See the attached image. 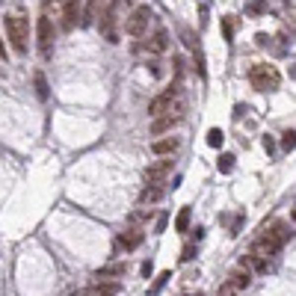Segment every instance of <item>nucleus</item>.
<instances>
[{"mask_svg":"<svg viewBox=\"0 0 296 296\" xmlns=\"http://www.w3.org/2000/svg\"><path fill=\"white\" fill-rule=\"evenodd\" d=\"M119 9H122V0H110L107 9H101V15H98V18H101V33H104L107 42H116V39H119V30H116L119 21H122V18H119Z\"/></svg>","mask_w":296,"mask_h":296,"instance_id":"nucleus-4","label":"nucleus"},{"mask_svg":"<svg viewBox=\"0 0 296 296\" xmlns=\"http://www.w3.org/2000/svg\"><path fill=\"white\" fill-rule=\"evenodd\" d=\"M246 267H252L255 273H267V270H270V267H267V258H258V255H252V252L246 255Z\"/></svg>","mask_w":296,"mask_h":296,"instance_id":"nucleus-22","label":"nucleus"},{"mask_svg":"<svg viewBox=\"0 0 296 296\" xmlns=\"http://www.w3.org/2000/svg\"><path fill=\"white\" fill-rule=\"evenodd\" d=\"M190 219H193V211L181 208V213L175 216V231H190Z\"/></svg>","mask_w":296,"mask_h":296,"instance_id":"nucleus-20","label":"nucleus"},{"mask_svg":"<svg viewBox=\"0 0 296 296\" xmlns=\"http://www.w3.org/2000/svg\"><path fill=\"white\" fill-rule=\"evenodd\" d=\"M0 56H6V44H3V39H0Z\"/></svg>","mask_w":296,"mask_h":296,"instance_id":"nucleus-34","label":"nucleus"},{"mask_svg":"<svg viewBox=\"0 0 296 296\" xmlns=\"http://www.w3.org/2000/svg\"><path fill=\"white\" fill-rule=\"evenodd\" d=\"M196 296H202V294H196Z\"/></svg>","mask_w":296,"mask_h":296,"instance_id":"nucleus-35","label":"nucleus"},{"mask_svg":"<svg viewBox=\"0 0 296 296\" xmlns=\"http://www.w3.org/2000/svg\"><path fill=\"white\" fill-rule=\"evenodd\" d=\"M6 36L12 42V50L18 56L27 53V42H30V21L18 12V15H6Z\"/></svg>","mask_w":296,"mask_h":296,"instance_id":"nucleus-2","label":"nucleus"},{"mask_svg":"<svg viewBox=\"0 0 296 296\" xmlns=\"http://www.w3.org/2000/svg\"><path fill=\"white\" fill-rule=\"evenodd\" d=\"M169 175H172V157H163L145 169V184H163Z\"/></svg>","mask_w":296,"mask_h":296,"instance_id":"nucleus-9","label":"nucleus"},{"mask_svg":"<svg viewBox=\"0 0 296 296\" xmlns=\"http://www.w3.org/2000/svg\"><path fill=\"white\" fill-rule=\"evenodd\" d=\"M36 33H39V50L44 59H50L53 53V42H56V27L47 15H39V24H36Z\"/></svg>","mask_w":296,"mask_h":296,"instance_id":"nucleus-5","label":"nucleus"},{"mask_svg":"<svg viewBox=\"0 0 296 296\" xmlns=\"http://www.w3.org/2000/svg\"><path fill=\"white\" fill-rule=\"evenodd\" d=\"M219 172H222V175L234 172V154H222V157H219Z\"/></svg>","mask_w":296,"mask_h":296,"instance_id":"nucleus-25","label":"nucleus"},{"mask_svg":"<svg viewBox=\"0 0 296 296\" xmlns=\"http://www.w3.org/2000/svg\"><path fill=\"white\" fill-rule=\"evenodd\" d=\"M169 279H172V273H160V276H157V282L151 285V294L157 296L160 291H163V288H166V282H169Z\"/></svg>","mask_w":296,"mask_h":296,"instance_id":"nucleus-27","label":"nucleus"},{"mask_svg":"<svg viewBox=\"0 0 296 296\" xmlns=\"http://www.w3.org/2000/svg\"><path fill=\"white\" fill-rule=\"evenodd\" d=\"M163 199V184H148L142 193H139V205H154Z\"/></svg>","mask_w":296,"mask_h":296,"instance_id":"nucleus-15","label":"nucleus"},{"mask_svg":"<svg viewBox=\"0 0 296 296\" xmlns=\"http://www.w3.org/2000/svg\"><path fill=\"white\" fill-rule=\"evenodd\" d=\"M249 282H252V276H249V270L243 267V270H234L231 276H228V285L234 288V291H246L249 288Z\"/></svg>","mask_w":296,"mask_h":296,"instance_id":"nucleus-19","label":"nucleus"},{"mask_svg":"<svg viewBox=\"0 0 296 296\" xmlns=\"http://www.w3.org/2000/svg\"><path fill=\"white\" fill-rule=\"evenodd\" d=\"M196 258V246L190 243V246H184V255H181V261H193Z\"/></svg>","mask_w":296,"mask_h":296,"instance_id":"nucleus-29","label":"nucleus"},{"mask_svg":"<svg viewBox=\"0 0 296 296\" xmlns=\"http://www.w3.org/2000/svg\"><path fill=\"white\" fill-rule=\"evenodd\" d=\"M181 36H184V42H187V47H196V42H193V33H190V30H184Z\"/></svg>","mask_w":296,"mask_h":296,"instance_id":"nucleus-32","label":"nucleus"},{"mask_svg":"<svg viewBox=\"0 0 296 296\" xmlns=\"http://www.w3.org/2000/svg\"><path fill=\"white\" fill-rule=\"evenodd\" d=\"M142 237H145V234H142V231H139V228H130V231H125V234H122V237H119V246H122V249H127V252H130V249H136V246H139V243H142Z\"/></svg>","mask_w":296,"mask_h":296,"instance_id":"nucleus-17","label":"nucleus"},{"mask_svg":"<svg viewBox=\"0 0 296 296\" xmlns=\"http://www.w3.org/2000/svg\"><path fill=\"white\" fill-rule=\"evenodd\" d=\"M279 252H282V243H279V240H276L267 228H264V231H261V237L252 243V255H258V258H276Z\"/></svg>","mask_w":296,"mask_h":296,"instance_id":"nucleus-8","label":"nucleus"},{"mask_svg":"<svg viewBox=\"0 0 296 296\" xmlns=\"http://www.w3.org/2000/svg\"><path fill=\"white\" fill-rule=\"evenodd\" d=\"M36 95H39L42 101H47V80H44L42 71H36Z\"/></svg>","mask_w":296,"mask_h":296,"instance_id":"nucleus-24","label":"nucleus"},{"mask_svg":"<svg viewBox=\"0 0 296 296\" xmlns=\"http://www.w3.org/2000/svg\"><path fill=\"white\" fill-rule=\"evenodd\" d=\"M62 6L65 0H42V15H47L50 21H62Z\"/></svg>","mask_w":296,"mask_h":296,"instance_id":"nucleus-18","label":"nucleus"},{"mask_svg":"<svg viewBox=\"0 0 296 296\" xmlns=\"http://www.w3.org/2000/svg\"><path fill=\"white\" fill-rule=\"evenodd\" d=\"M116 276H125V264H107L98 270V279H116Z\"/></svg>","mask_w":296,"mask_h":296,"instance_id":"nucleus-21","label":"nucleus"},{"mask_svg":"<svg viewBox=\"0 0 296 296\" xmlns=\"http://www.w3.org/2000/svg\"><path fill=\"white\" fill-rule=\"evenodd\" d=\"M148 21H151V9L148 6H136L127 18H125V33L127 36H142L148 30Z\"/></svg>","mask_w":296,"mask_h":296,"instance_id":"nucleus-7","label":"nucleus"},{"mask_svg":"<svg viewBox=\"0 0 296 296\" xmlns=\"http://www.w3.org/2000/svg\"><path fill=\"white\" fill-rule=\"evenodd\" d=\"M77 18H80V0H65L59 27H62L65 33H71V30H74V24H77Z\"/></svg>","mask_w":296,"mask_h":296,"instance_id":"nucleus-10","label":"nucleus"},{"mask_svg":"<svg viewBox=\"0 0 296 296\" xmlns=\"http://www.w3.org/2000/svg\"><path fill=\"white\" fill-rule=\"evenodd\" d=\"M222 30H225V39H228V42H234V24H231V18H225V21H222Z\"/></svg>","mask_w":296,"mask_h":296,"instance_id":"nucleus-28","label":"nucleus"},{"mask_svg":"<svg viewBox=\"0 0 296 296\" xmlns=\"http://www.w3.org/2000/svg\"><path fill=\"white\" fill-rule=\"evenodd\" d=\"M101 9H104V0H86V12H83V27H92L95 21H98V15H101Z\"/></svg>","mask_w":296,"mask_h":296,"instance_id":"nucleus-13","label":"nucleus"},{"mask_svg":"<svg viewBox=\"0 0 296 296\" xmlns=\"http://www.w3.org/2000/svg\"><path fill=\"white\" fill-rule=\"evenodd\" d=\"M219 296H237V291H234V288H231V285L225 282V285L219 288Z\"/></svg>","mask_w":296,"mask_h":296,"instance_id":"nucleus-31","label":"nucleus"},{"mask_svg":"<svg viewBox=\"0 0 296 296\" xmlns=\"http://www.w3.org/2000/svg\"><path fill=\"white\" fill-rule=\"evenodd\" d=\"M178 95H181V83H172L169 89H163L157 98H151L148 101V116L154 119V116H160V113H166L175 101H178Z\"/></svg>","mask_w":296,"mask_h":296,"instance_id":"nucleus-6","label":"nucleus"},{"mask_svg":"<svg viewBox=\"0 0 296 296\" xmlns=\"http://www.w3.org/2000/svg\"><path fill=\"white\" fill-rule=\"evenodd\" d=\"M116 294H119V285H107V282L101 279L98 285H92V288L80 291L77 296H116Z\"/></svg>","mask_w":296,"mask_h":296,"instance_id":"nucleus-12","label":"nucleus"},{"mask_svg":"<svg viewBox=\"0 0 296 296\" xmlns=\"http://www.w3.org/2000/svg\"><path fill=\"white\" fill-rule=\"evenodd\" d=\"M249 12H252V15H261V12H264V3H261V0H252V3H249Z\"/></svg>","mask_w":296,"mask_h":296,"instance_id":"nucleus-30","label":"nucleus"},{"mask_svg":"<svg viewBox=\"0 0 296 296\" xmlns=\"http://www.w3.org/2000/svg\"><path fill=\"white\" fill-rule=\"evenodd\" d=\"M181 119H184V104H181V101H175L166 113L154 116V122H151V136H163V133H169L172 127H178V125H181Z\"/></svg>","mask_w":296,"mask_h":296,"instance_id":"nucleus-3","label":"nucleus"},{"mask_svg":"<svg viewBox=\"0 0 296 296\" xmlns=\"http://www.w3.org/2000/svg\"><path fill=\"white\" fill-rule=\"evenodd\" d=\"M151 273H154V267H151V261H145V264H142V276H145V279H148V276H151Z\"/></svg>","mask_w":296,"mask_h":296,"instance_id":"nucleus-33","label":"nucleus"},{"mask_svg":"<svg viewBox=\"0 0 296 296\" xmlns=\"http://www.w3.org/2000/svg\"><path fill=\"white\" fill-rule=\"evenodd\" d=\"M267 231H270V234H273V237H276V240H279L282 246H285V243H288V240L294 237V225H288V222H273V225H270Z\"/></svg>","mask_w":296,"mask_h":296,"instance_id":"nucleus-16","label":"nucleus"},{"mask_svg":"<svg viewBox=\"0 0 296 296\" xmlns=\"http://www.w3.org/2000/svg\"><path fill=\"white\" fill-rule=\"evenodd\" d=\"M222 142H225V133H222L219 127H211V130H208V145H211V148H219Z\"/></svg>","mask_w":296,"mask_h":296,"instance_id":"nucleus-23","label":"nucleus"},{"mask_svg":"<svg viewBox=\"0 0 296 296\" xmlns=\"http://www.w3.org/2000/svg\"><path fill=\"white\" fill-rule=\"evenodd\" d=\"M148 50H151V53H166V50H169V33H166V30H157V33L151 36V42H148Z\"/></svg>","mask_w":296,"mask_h":296,"instance_id":"nucleus-14","label":"nucleus"},{"mask_svg":"<svg viewBox=\"0 0 296 296\" xmlns=\"http://www.w3.org/2000/svg\"><path fill=\"white\" fill-rule=\"evenodd\" d=\"M178 148H181V139H178V136H163V139H154V142H151V151L160 154V157H172Z\"/></svg>","mask_w":296,"mask_h":296,"instance_id":"nucleus-11","label":"nucleus"},{"mask_svg":"<svg viewBox=\"0 0 296 296\" xmlns=\"http://www.w3.org/2000/svg\"><path fill=\"white\" fill-rule=\"evenodd\" d=\"M294 145H296V133H294V127H291V130L282 133V148H285V151H294Z\"/></svg>","mask_w":296,"mask_h":296,"instance_id":"nucleus-26","label":"nucleus"},{"mask_svg":"<svg viewBox=\"0 0 296 296\" xmlns=\"http://www.w3.org/2000/svg\"><path fill=\"white\" fill-rule=\"evenodd\" d=\"M249 83L258 92H276L282 86V74H279V68L273 62H255L249 68Z\"/></svg>","mask_w":296,"mask_h":296,"instance_id":"nucleus-1","label":"nucleus"}]
</instances>
